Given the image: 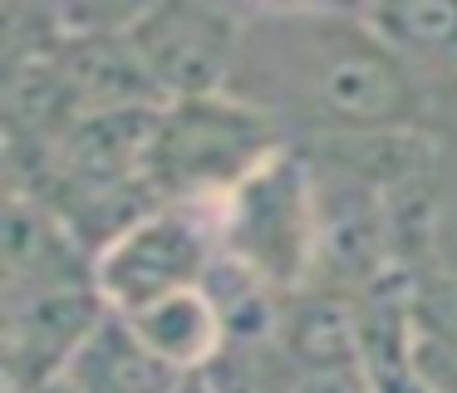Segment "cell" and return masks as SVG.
<instances>
[{
    "label": "cell",
    "instance_id": "277c9868",
    "mask_svg": "<svg viewBox=\"0 0 457 393\" xmlns=\"http://www.w3.org/2000/svg\"><path fill=\"white\" fill-rule=\"evenodd\" d=\"M217 255V222L207 206H153L94 255V280L109 310L133 314L162 295L207 285Z\"/></svg>",
    "mask_w": 457,
    "mask_h": 393
},
{
    "label": "cell",
    "instance_id": "8fae6325",
    "mask_svg": "<svg viewBox=\"0 0 457 393\" xmlns=\"http://www.w3.org/2000/svg\"><path fill=\"white\" fill-rule=\"evenodd\" d=\"M276 393H384L364 359L345 364H305V369H276Z\"/></svg>",
    "mask_w": 457,
    "mask_h": 393
},
{
    "label": "cell",
    "instance_id": "8992f818",
    "mask_svg": "<svg viewBox=\"0 0 457 393\" xmlns=\"http://www.w3.org/2000/svg\"><path fill=\"white\" fill-rule=\"evenodd\" d=\"M241 0H162L129 29L158 98H192L231 88L246 39Z\"/></svg>",
    "mask_w": 457,
    "mask_h": 393
},
{
    "label": "cell",
    "instance_id": "30bf717a",
    "mask_svg": "<svg viewBox=\"0 0 457 393\" xmlns=\"http://www.w3.org/2000/svg\"><path fill=\"white\" fill-rule=\"evenodd\" d=\"M162 0H60V35H129Z\"/></svg>",
    "mask_w": 457,
    "mask_h": 393
},
{
    "label": "cell",
    "instance_id": "4fadbf2b",
    "mask_svg": "<svg viewBox=\"0 0 457 393\" xmlns=\"http://www.w3.org/2000/svg\"><path fill=\"white\" fill-rule=\"evenodd\" d=\"M437 123H443V138H437V153H443V157H453V163H457V98L443 108V113H437Z\"/></svg>",
    "mask_w": 457,
    "mask_h": 393
},
{
    "label": "cell",
    "instance_id": "9c48e42d",
    "mask_svg": "<svg viewBox=\"0 0 457 393\" xmlns=\"http://www.w3.org/2000/svg\"><path fill=\"white\" fill-rule=\"evenodd\" d=\"M129 320L182 373H202L227 354V320H221V305L212 295V285H192V290L162 295V300L133 310Z\"/></svg>",
    "mask_w": 457,
    "mask_h": 393
},
{
    "label": "cell",
    "instance_id": "5b68a950",
    "mask_svg": "<svg viewBox=\"0 0 457 393\" xmlns=\"http://www.w3.org/2000/svg\"><path fill=\"white\" fill-rule=\"evenodd\" d=\"M0 330H5V389L45 393L64 373L89 330L109 314L94 271L50 275V280L0 285Z\"/></svg>",
    "mask_w": 457,
    "mask_h": 393
},
{
    "label": "cell",
    "instance_id": "52a82bcc",
    "mask_svg": "<svg viewBox=\"0 0 457 393\" xmlns=\"http://www.w3.org/2000/svg\"><path fill=\"white\" fill-rule=\"evenodd\" d=\"M192 373L168 364L129 314L109 310L45 393H178Z\"/></svg>",
    "mask_w": 457,
    "mask_h": 393
},
{
    "label": "cell",
    "instance_id": "3957f363",
    "mask_svg": "<svg viewBox=\"0 0 457 393\" xmlns=\"http://www.w3.org/2000/svg\"><path fill=\"white\" fill-rule=\"evenodd\" d=\"M217 246L231 265L251 271L270 290L295 295L315 285L320 265V202L305 147H280L221 206H212Z\"/></svg>",
    "mask_w": 457,
    "mask_h": 393
},
{
    "label": "cell",
    "instance_id": "7a4b0ae2",
    "mask_svg": "<svg viewBox=\"0 0 457 393\" xmlns=\"http://www.w3.org/2000/svg\"><path fill=\"white\" fill-rule=\"evenodd\" d=\"M290 147L286 128L237 88L168 98L148 147V182L162 206H221L261 163Z\"/></svg>",
    "mask_w": 457,
    "mask_h": 393
},
{
    "label": "cell",
    "instance_id": "6da1fadb",
    "mask_svg": "<svg viewBox=\"0 0 457 393\" xmlns=\"http://www.w3.org/2000/svg\"><path fill=\"white\" fill-rule=\"evenodd\" d=\"M231 88L266 108L290 143L423 133L437 123V104L413 69L364 15L339 5L251 15Z\"/></svg>",
    "mask_w": 457,
    "mask_h": 393
},
{
    "label": "cell",
    "instance_id": "7c38bea8",
    "mask_svg": "<svg viewBox=\"0 0 457 393\" xmlns=\"http://www.w3.org/2000/svg\"><path fill=\"white\" fill-rule=\"evenodd\" d=\"M418 324L457 359V275L433 290H418Z\"/></svg>",
    "mask_w": 457,
    "mask_h": 393
},
{
    "label": "cell",
    "instance_id": "ba28073f",
    "mask_svg": "<svg viewBox=\"0 0 457 393\" xmlns=\"http://www.w3.org/2000/svg\"><path fill=\"white\" fill-rule=\"evenodd\" d=\"M354 15L388 39L443 113L457 98V0H354Z\"/></svg>",
    "mask_w": 457,
    "mask_h": 393
}]
</instances>
